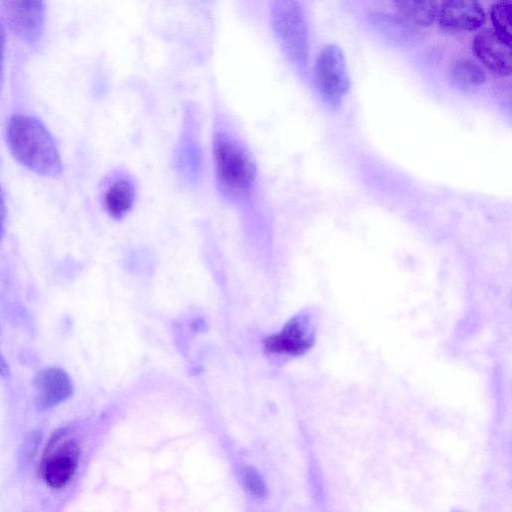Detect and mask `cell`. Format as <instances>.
Masks as SVG:
<instances>
[{
  "instance_id": "cell-1",
  "label": "cell",
  "mask_w": 512,
  "mask_h": 512,
  "mask_svg": "<svg viewBox=\"0 0 512 512\" xmlns=\"http://www.w3.org/2000/svg\"><path fill=\"white\" fill-rule=\"evenodd\" d=\"M8 148L21 165L45 177L56 178L62 172V161L55 141L37 118L14 114L7 123Z\"/></svg>"
},
{
  "instance_id": "cell-2",
  "label": "cell",
  "mask_w": 512,
  "mask_h": 512,
  "mask_svg": "<svg viewBox=\"0 0 512 512\" xmlns=\"http://www.w3.org/2000/svg\"><path fill=\"white\" fill-rule=\"evenodd\" d=\"M213 160L217 186L231 201L248 198L256 180L255 163L241 142L224 131L213 138Z\"/></svg>"
},
{
  "instance_id": "cell-3",
  "label": "cell",
  "mask_w": 512,
  "mask_h": 512,
  "mask_svg": "<svg viewBox=\"0 0 512 512\" xmlns=\"http://www.w3.org/2000/svg\"><path fill=\"white\" fill-rule=\"evenodd\" d=\"M272 28L285 56L300 73L309 60V36L305 15L298 0H273Z\"/></svg>"
},
{
  "instance_id": "cell-4",
  "label": "cell",
  "mask_w": 512,
  "mask_h": 512,
  "mask_svg": "<svg viewBox=\"0 0 512 512\" xmlns=\"http://www.w3.org/2000/svg\"><path fill=\"white\" fill-rule=\"evenodd\" d=\"M80 448L66 428L56 430L49 438L40 464L43 481L52 489L65 488L73 479L79 464Z\"/></svg>"
},
{
  "instance_id": "cell-5",
  "label": "cell",
  "mask_w": 512,
  "mask_h": 512,
  "mask_svg": "<svg viewBox=\"0 0 512 512\" xmlns=\"http://www.w3.org/2000/svg\"><path fill=\"white\" fill-rule=\"evenodd\" d=\"M315 83L322 98L336 104L349 89V76L346 60L341 48L336 44L325 45L315 63Z\"/></svg>"
},
{
  "instance_id": "cell-6",
  "label": "cell",
  "mask_w": 512,
  "mask_h": 512,
  "mask_svg": "<svg viewBox=\"0 0 512 512\" xmlns=\"http://www.w3.org/2000/svg\"><path fill=\"white\" fill-rule=\"evenodd\" d=\"M4 25L26 43L38 41L45 25L46 0H1Z\"/></svg>"
},
{
  "instance_id": "cell-7",
  "label": "cell",
  "mask_w": 512,
  "mask_h": 512,
  "mask_svg": "<svg viewBox=\"0 0 512 512\" xmlns=\"http://www.w3.org/2000/svg\"><path fill=\"white\" fill-rule=\"evenodd\" d=\"M315 327L309 314L291 318L279 333L264 340V348L272 354L298 356L305 353L314 342Z\"/></svg>"
},
{
  "instance_id": "cell-8",
  "label": "cell",
  "mask_w": 512,
  "mask_h": 512,
  "mask_svg": "<svg viewBox=\"0 0 512 512\" xmlns=\"http://www.w3.org/2000/svg\"><path fill=\"white\" fill-rule=\"evenodd\" d=\"M436 18L442 30L462 33L478 30L486 15L479 0H442Z\"/></svg>"
},
{
  "instance_id": "cell-9",
  "label": "cell",
  "mask_w": 512,
  "mask_h": 512,
  "mask_svg": "<svg viewBox=\"0 0 512 512\" xmlns=\"http://www.w3.org/2000/svg\"><path fill=\"white\" fill-rule=\"evenodd\" d=\"M472 50L478 61L492 73L502 77L511 74V43L501 38L492 28L476 34Z\"/></svg>"
},
{
  "instance_id": "cell-10",
  "label": "cell",
  "mask_w": 512,
  "mask_h": 512,
  "mask_svg": "<svg viewBox=\"0 0 512 512\" xmlns=\"http://www.w3.org/2000/svg\"><path fill=\"white\" fill-rule=\"evenodd\" d=\"M35 406L47 411L67 400L73 394V384L68 373L59 367L39 371L34 377Z\"/></svg>"
},
{
  "instance_id": "cell-11",
  "label": "cell",
  "mask_w": 512,
  "mask_h": 512,
  "mask_svg": "<svg viewBox=\"0 0 512 512\" xmlns=\"http://www.w3.org/2000/svg\"><path fill=\"white\" fill-rule=\"evenodd\" d=\"M135 196V187L131 180L120 177L114 180L105 190L103 205L111 217L120 219L132 208Z\"/></svg>"
},
{
  "instance_id": "cell-12",
  "label": "cell",
  "mask_w": 512,
  "mask_h": 512,
  "mask_svg": "<svg viewBox=\"0 0 512 512\" xmlns=\"http://www.w3.org/2000/svg\"><path fill=\"white\" fill-rule=\"evenodd\" d=\"M370 22L378 33L398 44L411 43L419 38L415 26L400 16L374 13Z\"/></svg>"
},
{
  "instance_id": "cell-13",
  "label": "cell",
  "mask_w": 512,
  "mask_h": 512,
  "mask_svg": "<svg viewBox=\"0 0 512 512\" xmlns=\"http://www.w3.org/2000/svg\"><path fill=\"white\" fill-rule=\"evenodd\" d=\"M451 83L462 91L478 89L486 80L484 69L475 61L467 58L456 60L450 67Z\"/></svg>"
},
{
  "instance_id": "cell-14",
  "label": "cell",
  "mask_w": 512,
  "mask_h": 512,
  "mask_svg": "<svg viewBox=\"0 0 512 512\" xmlns=\"http://www.w3.org/2000/svg\"><path fill=\"white\" fill-rule=\"evenodd\" d=\"M399 16L415 27H428L438 9L437 0H393Z\"/></svg>"
},
{
  "instance_id": "cell-15",
  "label": "cell",
  "mask_w": 512,
  "mask_h": 512,
  "mask_svg": "<svg viewBox=\"0 0 512 512\" xmlns=\"http://www.w3.org/2000/svg\"><path fill=\"white\" fill-rule=\"evenodd\" d=\"M493 30L505 41L511 43V1L496 0L490 9Z\"/></svg>"
},
{
  "instance_id": "cell-16",
  "label": "cell",
  "mask_w": 512,
  "mask_h": 512,
  "mask_svg": "<svg viewBox=\"0 0 512 512\" xmlns=\"http://www.w3.org/2000/svg\"><path fill=\"white\" fill-rule=\"evenodd\" d=\"M243 480L246 489L255 497L263 498L267 494L266 485L261 474L251 466H248L243 471Z\"/></svg>"
},
{
  "instance_id": "cell-17",
  "label": "cell",
  "mask_w": 512,
  "mask_h": 512,
  "mask_svg": "<svg viewBox=\"0 0 512 512\" xmlns=\"http://www.w3.org/2000/svg\"><path fill=\"white\" fill-rule=\"evenodd\" d=\"M6 48V29L3 22L0 20V90L4 77V58Z\"/></svg>"
},
{
  "instance_id": "cell-18",
  "label": "cell",
  "mask_w": 512,
  "mask_h": 512,
  "mask_svg": "<svg viewBox=\"0 0 512 512\" xmlns=\"http://www.w3.org/2000/svg\"><path fill=\"white\" fill-rule=\"evenodd\" d=\"M5 219H6V205L3 197L2 188L0 185V241L4 235L5 230Z\"/></svg>"
},
{
  "instance_id": "cell-19",
  "label": "cell",
  "mask_w": 512,
  "mask_h": 512,
  "mask_svg": "<svg viewBox=\"0 0 512 512\" xmlns=\"http://www.w3.org/2000/svg\"><path fill=\"white\" fill-rule=\"evenodd\" d=\"M9 375V366L0 352V376L7 377Z\"/></svg>"
}]
</instances>
